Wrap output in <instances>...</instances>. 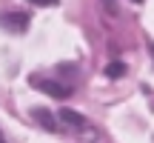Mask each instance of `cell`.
<instances>
[{
	"mask_svg": "<svg viewBox=\"0 0 154 143\" xmlns=\"http://www.w3.org/2000/svg\"><path fill=\"white\" fill-rule=\"evenodd\" d=\"M0 143H3V135H0Z\"/></svg>",
	"mask_w": 154,
	"mask_h": 143,
	"instance_id": "cell-7",
	"label": "cell"
},
{
	"mask_svg": "<svg viewBox=\"0 0 154 143\" xmlns=\"http://www.w3.org/2000/svg\"><path fill=\"white\" fill-rule=\"evenodd\" d=\"M34 6H57V0H32Z\"/></svg>",
	"mask_w": 154,
	"mask_h": 143,
	"instance_id": "cell-6",
	"label": "cell"
},
{
	"mask_svg": "<svg viewBox=\"0 0 154 143\" xmlns=\"http://www.w3.org/2000/svg\"><path fill=\"white\" fill-rule=\"evenodd\" d=\"M106 75H109L111 80H117V77H123V75H126V63H120V60L109 63V66H106Z\"/></svg>",
	"mask_w": 154,
	"mask_h": 143,
	"instance_id": "cell-5",
	"label": "cell"
},
{
	"mask_svg": "<svg viewBox=\"0 0 154 143\" xmlns=\"http://www.w3.org/2000/svg\"><path fill=\"white\" fill-rule=\"evenodd\" d=\"M151 52H154V49H151Z\"/></svg>",
	"mask_w": 154,
	"mask_h": 143,
	"instance_id": "cell-8",
	"label": "cell"
},
{
	"mask_svg": "<svg viewBox=\"0 0 154 143\" xmlns=\"http://www.w3.org/2000/svg\"><path fill=\"white\" fill-rule=\"evenodd\" d=\"M0 23L9 32H26L29 29V14L26 11H9V14H0Z\"/></svg>",
	"mask_w": 154,
	"mask_h": 143,
	"instance_id": "cell-2",
	"label": "cell"
},
{
	"mask_svg": "<svg viewBox=\"0 0 154 143\" xmlns=\"http://www.w3.org/2000/svg\"><path fill=\"white\" fill-rule=\"evenodd\" d=\"M32 86H34V89H40V92H46V94H51V97H57V100L72 97V89L63 86V83H54V80H40V77H34Z\"/></svg>",
	"mask_w": 154,
	"mask_h": 143,
	"instance_id": "cell-1",
	"label": "cell"
},
{
	"mask_svg": "<svg viewBox=\"0 0 154 143\" xmlns=\"http://www.w3.org/2000/svg\"><path fill=\"white\" fill-rule=\"evenodd\" d=\"M60 117L69 123V126H86V117L80 115V112H72V109H63L60 112Z\"/></svg>",
	"mask_w": 154,
	"mask_h": 143,
	"instance_id": "cell-4",
	"label": "cell"
},
{
	"mask_svg": "<svg viewBox=\"0 0 154 143\" xmlns=\"http://www.w3.org/2000/svg\"><path fill=\"white\" fill-rule=\"evenodd\" d=\"M32 115L40 120V126H43V129H49V132H57V120H54V117H51L46 109H32Z\"/></svg>",
	"mask_w": 154,
	"mask_h": 143,
	"instance_id": "cell-3",
	"label": "cell"
}]
</instances>
